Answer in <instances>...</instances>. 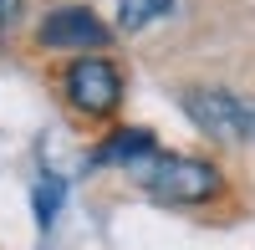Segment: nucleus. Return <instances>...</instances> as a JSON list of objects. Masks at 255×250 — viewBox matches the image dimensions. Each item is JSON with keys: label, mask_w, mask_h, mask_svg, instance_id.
Instances as JSON below:
<instances>
[{"label": "nucleus", "mask_w": 255, "mask_h": 250, "mask_svg": "<svg viewBox=\"0 0 255 250\" xmlns=\"http://www.w3.org/2000/svg\"><path fill=\"white\" fill-rule=\"evenodd\" d=\"M138 179H143V189L158 204H204L220 189V174L209 169L204 158H153L148 153Z\"/></svg>", "instance_id": "f257e3e1"}, {"label": "nucleus", "mask_w": 255, "mask_h": 250, "mask_svg": "<svg viewBox=\"0 0 255 250\" xmlns=\"http://www.w3.org/2000/svg\"><path fill=\"white\" fill-rule=\"evenodd\" d=\"M179 102H184L189 123H194L199 133L220 138V143H245V138H255V108H245V102H240L235 92H225V87H189Z\"/></svg>", "instance_id": "f03ea898"}, {"label": "nucleus", "mask_w": 255, "mask_h": 250, "mask_svg": "<svg viewBox=\"0 0 255 250\" xmlns=\"http://www.w3.org/2000/svg\"><path fill=\"white\" fill-rule=\"evenodd\" d=\"M67 97H72V108L77 113H87V118H108L118 108V97H123V77L113 61H102V56H82L67 67Z\"/></svg>", "instance_id": "7ed1b4c3"}, {"label": "nucleus", "mask_w": 255, "mask_h": 250, "mask_svg": "<svg viewBox=\"0 0 255 250\" xmlns=\"http://www.w3.org/2000/svg\"><path fill=\"white\" fill-rule=\"evenodd\" d=\"M41 46H51V51H97L102 41H108V31H102V20L92 10H82V5H61L51 10L46 20H41Z\"/></svg>", "instance_id": "20e7f679"}, {"label": "nucleus", "mask_w": 255, "mask_h": 250, "mask_svg": "<svg viewBox=\"0 0 255 250\" xmlns=\"http://www.w3.org/2000/svg\"><path fill=\"white\" fill-rule=\"evenodd\" d=\"M148 153H153V133L128 128V133L108 138V143H102V148L92 153V169H113V163H143Z\"/></svg>", "instance_id": "39448f33"}, {"label": "nucleus", "mask_w": 255, "mask_h": 250, "mask_svg": "<svg viewBox=\"0 0 255 250\" xmlns=\"http://www.w3.org/2000/svg\"><path fill=\"white\" fill-rule=\"evenodd\" d=\"M174 10V0H118V26L123 31H143L148 20H158Z\"/></svg>", "instance_id": "423d86ee"}, {"label": "nucleus", "mask_w": 255, "mask_h": 250, "mask_svg": "<svg viewBox=\"0 0 255 250\" xmlns=\"http://www.w3.org/2000/svg\"><path fill=\"white\" fill-rule=\"evenodd\" d=\"M56 210H61V179H56V174H46V179L36 184V220H41V225H51V220H56Z\"/></svg>", "instance_id": "0eeeda50"}, {"label": "nucleus", "mask_w": 255, "mask_h": 250, "mask_svg": "<svg viewBox=\"0 0 255 250\" xmlns=\"http://www.w3.org/2000/svg\"><path fill=\"white\" fill-rule=\"evenodd\" d=\"M15 10H20V0H0V31L15 20Z\"/></svg>", "instance_id": "6e6552de"}]
</instances>
